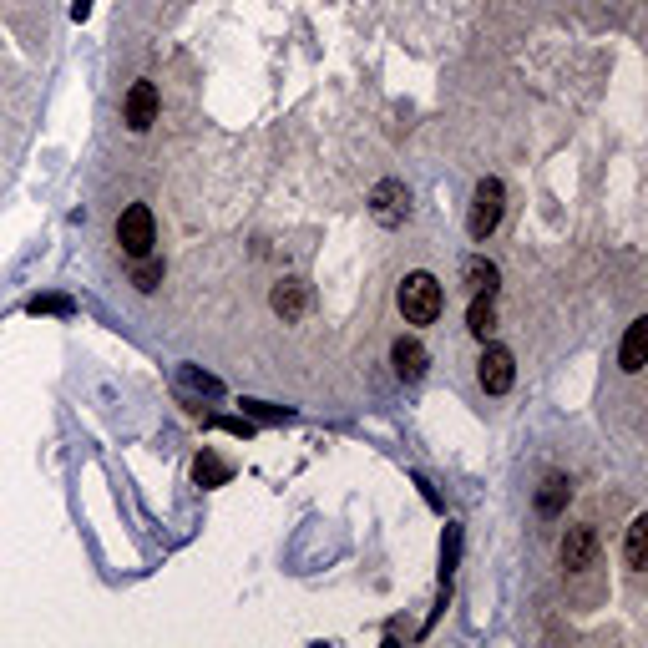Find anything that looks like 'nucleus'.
<instances>
[{"label":"nucleus","instance_id":"f257e3e1","mask_svg":"<svg viewBox=\"0 0 648 648\" xmlns=\"http://www.w3.org/2000/svg\"><path fill=\"white\" fill-rule=\"evenodd\" d=\"M441 309H446V294H441L436 274L416 269V274L400 279V314H405V324H436Z\"/></svg>","mask_w":648,"mask_h":648},{"label":"nucleus","instance_id":"f03ea898","mask_svg":"<svg viewBox=\"0 0 648 648\" xmlns=\"http://www.w3.org/2000/svg\"><path fill=\"white\" fill-rule=\"evenodd\" d=\"M502 213H507V188H502L497 178H481V183H476V198H471V218H466V233H471L476 243H486V238L497 233Z\"/></svg>","mask_w":648,"mask_h":648},{"label":"nucleus","instance_id":"7ed1b4c3","mask_svg":"<svg viewBox=\"0 0 648 648\" xmlns=\"http://www.w3.org/2000/svg\"><path fill=\"white\" fill-rule=\"evenodd\" d=\"M117 243H122V254H132V259L152 254V243H157V223H152V208H147V203L122 208V218H117Z\"/></svg>","mask_w":648,"mask_h":648},{"label":"nucleus","instance_id":"20e7f679","mask_svg":"<svg viewBox=\"0 0 648 648\" xmlns=\"http://www.w3.org/2000/svg\"><path fill=\"white\" fill-rule=\"evenodd\" d=\"M476 380H481L486 395H507L512 380H517V360H512V350H507V345H486L481 360H476Z\"/></svg>","mask_w":648,"mask_h":648},{"label":"nucleus","instance_id":"39448f33","mask_svg":"<svg viewBox=\"0 0 648 648\" xmlns=\"http://www.w3.org/2000/svg\"><path fill=\"white\" fill-rule=\"evenodd\" d=\"M157 87H152V81H132V87H127V102H122V117H127V127L132 132H147L152 122H157Z\"/></svg>","mask_w":648,"mask_h":648},{"label":"nucleus","instance_id":"423d86ee","mask_svg":"<svg viewBox=\"0 0 648 648\" xmlns=\"http://www.w3.org/2000/svg\"><path fill=\"white\" fill-rule=\"evenodd\" d=\"M370 213H375V223H385V228L405 223V213H411V193H405V183H380V188L370 193Z\"/></svg>","mask_w":648,"mask_h":648},{"label":"nucleus","instance_id":"0eeeda50","mask_svg":"<svg viewBox=\"0 0 648 648\" xmlns=\"http://www.w3.org/2000/svg\"><path fill=\"white\" fill-rule=\"evenodd\" d=\"M593 552H598V532L593 527H567V537H562V567H567V573L593 567Z\"/></svg>","mask_w":648,"mask_h":648},{"label":"nucleus","instance_id":"6e6552de","mask_svg":"<svg viewBox=\"0 0 648 648\" xmlns=\"http://www.w3.org/2000/svg\"><path fill=\"white\" fill-rule=\"evenodd\" d=\"M426 360H431V355H426L421 340H405V335H400V340L390 345V365H395L400 380H421V375H426Z\"/></svg>","mask_w":648,"mask_h":648},{"label":"nucleus","instance_id":"1a4fd4ad","mask_svg":"<svg viewBox=\"0 0 648 648\" xmlns=\"http://www.w3.org/2000/svg\"><path fill=\"white\" fill-rule=\"evenodd\" d=\"M643 360H648V319H633L628 335H623V350H618V365H623L628 375H638Z\"/></svg>","mask_w":648,"mask_h":648},{"label":"nucleus","instance_id":"9d476101","mask_svg":"<svg viewBox=\"0 0 648 648\" xmlns=\"http://www.w3.org/2000/svg\"><path fill=\"white\" fill-rule=\"evenodd\" d=\"M274 314H284V319H299L304 309H309V284L304 279H284V284H274Z\"/></svg>","mask_w":648,"mask_h":648},{"label":"nucleus","instance_id":"9b49d317","mask_svg":"<svg viewBox=\"0 0 648 648\" xmlns=\"http://www.w3.org/2000/svg\"><path fill=\"white\" fill-rule=\"evenodd\" d=\"M466 330L481 335V340L497 330V299H492V294H476V299H471V309H466Z\"/></svg>","mask_w":648,"mask_h":648},{"label":"nucleus","instance_id":"f8f14e48","mask_svg":"<svg viewBox=\"0 0 648 648\" xmlns=\"http://www.w3.org/2000/svg\"><path fill=\"white\" fill-rule=\"evenodd\" d=\"M567 497H573V486H567V476L552 471V476L542 481V492H537V512H542V517H557V512L567 507Z\"/></svg>","mask_w":648,"mask_h":648},{"label":"nucleus","instance_id":"ddd939ff","mask_svg":"<svg viewBox=\"0 0 648 648\" xmlns=\"http://www.w3.org/2000/svg\"><path fill=\"white\" fill-rule=\"evenodd\" d=\"M628 567H633V573H638V567H648V517H633L628 522Z\"/></svg>","mask_w":648,"mask_h":648},{"label":"nucleus","instance_id":"4468645a","mask_svg":"<svg viewBox=\"0 0 648 648\" xmlns=\"http://www.w3.org/2000/svg\"><path fill=\"white\" fill-rule=\"evenodd\" d=\"M497 264L492 259H466V284L476 289V294H497Z\"/></svg>","mask_w":648,"mask_h":648},{"label":"nucleus","instance_id":"2eb2a0df","mask_svg":"<svg viewBox=\"0 0 648 648\" xmlns=\"http://www.w3.org/2000/svg\"><path fill=\"white\" fill-rule=\"evenodd\" d=\"M228 476H233V471H228V461H218L213 451H203V456L193 461V481H198V486H223Z\"/></svg>","mask_w":648,"mask_h":648},{"label":"nucleus","instance_id":"dca6fc26","mask_svg":"<svg viewBox=\"0 0 648 648\" xmlns=\"http://www.w3.org/2000/svg\"><path fill=\"white\" fill-rule=\"evenodd\" d=\"M132 284H137L142 294H152V289L162 284V259H152V254H142V259H137V269H132Z\"/></svg>","mask_w":648,"mask_h":648},{"label":"nucleus","instance_id":"f3484780","mask_svg":"<svg viewBox=\"0 0 648 648\" xmlns=\"http://www.w3.org/2000/svg\"><path fill=\"white\" fill-rule=\"evenodd\" d=\"M456 552H461V527H446V542H441V578H446V583H451Z\"/></svg>","mask_w":648,"mask_h":648},{"label":"nucleus","instance_id":"a211bd4d","mask_svg":"<svg viewBox=\"0 0 648 648\" xmlns=\"http://www.w3.org/2000/svg\"><path fill=\"white\" fill-rule=\"evenodd\" d=\"M26 309H31V314H71V299H66V294H36Z\"/></svg>","mask_w":648,"mask_h":648},{"label":"nucleus","instance_id":"6ab92c4d","mask_svg":"<svg viewBox=\"0 0 648 648\" xmlns=\"http://www.w3.org/2000/svg\"><path fill=\"white\" fill-rule=\"evenodd\" d=\"M183 385H198L203 395H218V390H223V385H218L213 375H198V370H183Z\"/></svg>","mask_w":648,"mask_h":648},{"label":"nucleus","instance_id":"aec40b11","mask_svg":"<svg viewBox=\"0 0 648 648\" xmlns=\"http://www.w3.org/2000/svg\"><path fill=\"white\" fill-rule=\"evenodd\" d=\"M243 411L259 416V421H289V411H269V405H259V400H243Z\"/></svg>","mask_w":648,"mask_h":648},{"label":"nucleus","instance_id":"412c9836","mask_svg":"<svg viewBox=\"0 0 648 648\" xmlns=\"http://www.w3.org/2000/svg\"><path fill=\"white\" fill-rule=\"evenodd\" d=\"M208 426H223V431H233V436H254L249 421H208Z\"/></svg>","mask_w":648,"mask_h":648},{"label":"nucleus","instance_id":"4be33fe9","mask_svg":"<svg viewBox=\"0 0 648 648\" xmlns=\"http://www.w3.org/2000/svg\"><path fill=\"white\" fill-rule=\"evenodd\" d=\"M92 16V0H71V21H87Z\"/></svg>","mask_w":648,"mask_h":648}]
</instances>
